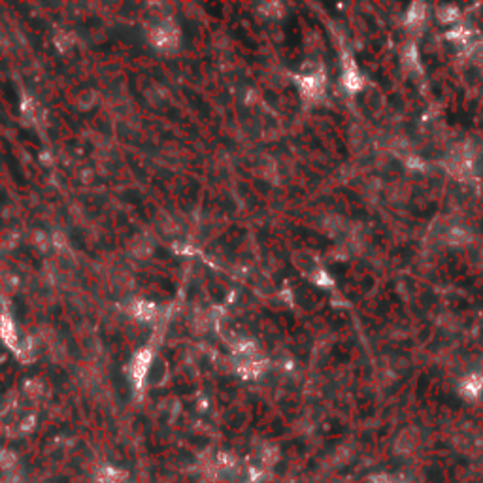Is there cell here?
Wrapping results in <instances>:
<instances>
[{
	"label": "cell",
	"instance_id": "6da1fadb",
	"mask_svg": "<svg viewBox=\"0 0 483 483\" xmlns=\"http://www.w3.org/2000/svg\"><path fill=\"white\" fill-rule=\"evenodd\" d=\"M149 361H151V355H149V351H142L140 355L136 357V361H134L132 374H134V381H136L138 385H142V381H144L146 374H148Z\"/></svg>",
	"mask_w": 483,
	"mask_h": 483
},
{
	"label": "cell",
	"instance_id": "7a4b0ae2",
	"mask_svg": "<svg viewBox=\"0 0 483 483\" xmlns=\"http://www.w3.org/2000/svg\"><path fill=\"white\" fill-rule=\"evenodd\" d=\"M0 330H2V338H4V342L10 346V348H17V334H15V328H14V323H12V319L8 317V315H2V319H0Z\"/></svg>",
	"mask_w": 483,
	"mask_h": 483
},
{
	"label": "cell",
	"instance_id": "3957f363",
	"mask_svg": "<svg viewBox=\"0 0 483 483\" xmlns=\"http://www.w3.org/2000/svg\"><path fill=\"white\" fill-rule=\"evenodd\" d=\"M153 42L157 44V47H168L176 44V34L172 32V29H157L153 32Z\"/></svg>",
	"mask_w": 483,
	"mask_h": 483
},
{
	"label": "cell",
	"instance_id": "277c9868",
	"mask_svg": "<svg viewBox=\"0 0 483 483\" xmlns=\"http://www.w3.org/2000/svg\"><path fill=\"white\" fill-rule=\"evenodd\" d=\"M134 312H136V315L142 317V319H151V317L155 315V306L151 304V302H138L136 308H134Z\"/></svg>",
	"mask_w": 483,
	"mask_h": 483
},
{
	"label": "cell",
	"instance_id": "5b68a950",
	"mask_svg": "<svg viewBox=\"0 0 483 483\" xmlns=\"http://www.w3.org/2000/svg\"><path fill=\"white\" fill-rule=\"evenodd\" d=\"M302 87H304L306 93H319L321 89V80L315 78V76H310V78H304L302 80Z\"/></svg>",
	"mask_w": 483,
	"mask_h": 483
},
{
	"label": "cell",
	"instance_id": "8992f818",
	"mask_svg": "<svg viewBox=\"0 0 483 483\" xmlns=\"http://www.w3.org/2000/svg\"><path fill=\"white\" fill-rule=\"evenodd\" d=\"M343 82H346V85H348V87H351V89H357L359 85H361V78L357 76V70H355L353 66H351L350 70H346Z\"/></svg>",
	"mask_w": 483,
	"mask_h": 483
},
{
	"label": "cell",
	"instance_id": "52a82bcc",
	"mask_svg": "<svg viewBox=\"0 0 483 483\" xmlns=\"http://www.w3.org/2000/svg\"><path fill=\"white\" fill-rule=\"evenodd\" d=\"M479 389H481V379H477L476 376H472V378H468L464 381V391H466V394H476Z\"/></svg>",
	"mask_w": 483,
	"mask_h": 483
},
{
	"label": "cell",
	"instance_id": "ba28073f",
	"mask_svg": "<svg viewBox=\"0 0 483 483\" xmlns=\"http://www.w3.org/2000/svg\"><path fill=\"white\" fill-rule=\"evenodd\" d=\"M15 464V457L12 453H4L0 457V466L4 470H10Z\"/></svg>",
	"mask_w": 483,
	"mask_h": 483
},
{
	"label": "cell",
	"instance_id": "9c48e42d",
	"mask_svg": "<svg viewBox=\"0 0 483 483\" xmlns=\"http://www.w3.org/2000/svg\"><path fill=\"white\" fill-rule=\"evenodd\" d=\"M372 483H396V481H394L393 477L387 476V474H379V476H376L372 479Z\"/></svg>",
	"mask_w": 483,
	"mask_h": 483
}]
</instances>
